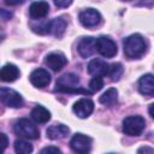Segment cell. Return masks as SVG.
Here are the masks:
<instances>
[{
	"instance_id": "cell-11",
	"label": "cell",
	"mask_w": 154,
	"mask_h": 154,
	"mask_svg": "<svg viewBox=\"0 0 154 154\" xmlns=\"http://www.w3.org/2000/svg\"><path fill=\"white\" fill-rule=\"evenodd\" d=\"M45 64L51 70L57 72V71H60L67 64V59H66V57L61 52H52V53H49L46 57Z\"/></svg>"
},
{
	"instance_id": "cell-4",
	"label": "cell",
	"mask_w": 154,
	"mask_h": 154,
	"mask_svg": "<svg viewBox=\"0 0 154 154\" xmlns=\"http://www.w3.org/2000/svg\"><path fill=\"white\" fill-rule=\"evenodd\" d=\"M13 131L16 135L28 138V140H37L40 137V131L37 126L26 118H20L14 123Z\"/></svg>"
},
{
	"instance_id": "cell-23",
	"label": "cell",
	"mask_w": 154,
	"mask_h": 154,
	"mask_svg": "<svg viewBox=\"0 0 154 154\" xmlns=\"http://www.w3.org/2000/svg\"><path fill=\"white\" fill-rule=\"evenodd\" d=\"M102 87H103V79L100 76H94L91 78V81L89 82V88H90L91 93L93 91H99Z\"/></svg>"
},
{
	"instance_id": "cell-13",
	"label": "cell",
	"mask_w": 154,
	"mask_h": 154,
	"mask_svg": "<svg viewBox=\"0 0 154 154\" xmlns=\"http://www.w3.org/2000/svg\"><path fill=\"white\" fill-rule=\"evenodd\" d=\"M77 51H78V53L82 58H89L96 51V38L91 37V36L83 37L78 42Z\"/></svg>"
},
{
	"instance_id": "cell-14",
	"label": "cell",
	"mask_w": 154,
	"mask_h": 154,
	"mask_svg": "<svg viewBox=\"0 0 154 154\" xmlns=\"http://www.w3.org/2000/svg\"><path fill=\"white\" fill-rule=\"evenodd\" d=\"M108 70H109V65L102 59H93L88 64V72L91 76H100V77L106 76L108 75Z\"/></svg>"
},
{
	"instance_id": "cell-5",
	"label": "cell",
	"mask_w": 154,
	"mask_h": 154,
	"mask_svg": "<svg viewBox=\"0 0 154 154\" xmlns=\"http://www.w3.org/2000/svg\"><path fill=\"white\" fill-rule=\"evenodd\" d=\"M146 128V120L141 116H129L123 120V132L128 136H138Z\"/></svg>"
},
{
	"instance_id": "cell-8",
	"label": "cell",
	"mask_w": 154,
	"mask_h": 154,
	"mask_svg": "<svg viewBox=\"0 0 154 154\" xmlns=\"http://www.w3.org/2000/svg\"><path fill=\"white\" fill-rule=\"evenodd\" d=\"M70 147L75 153H88L91 148V138L83 134H75L70 141Z\"/></svg>"
},
{
	"instance_id": "cell-1",
	"label": "cell",
	"mask_w": 154,
	"mask_h": 154,
	"mask_svg": "<svg viewBox=\"0 0 154 154\" xmlns=\"http://www.w3.org/2000/svg\"><path fill=\"white\" fill-rule=\"evenodd\" d=\"M147 49V43L142 35L132 34L124 40V54L130 59L140 58L144 54Z\"/></svg>"
},
{
	"instance_id": "cell-3",
	"label": "cell",
	"mask_w": 154,
	"mask_h": 154,
	"mask_svg": "<svg viewBox=\"0 0 154 154\" xmlns=\"http://www.w3.org/2000/svg\"><path fill=\"white\" fill-rule=\"evenodd\" d=\"M32 29L38 34H51L57 37H61L66 29V20L63 17H57L40 26H32Z\"/></svg>"
},
{
	"instance_id": "cell-27",
	"label": "cell",
	"mask_w": 154,
	"mask_h": 154,
	"mask_svg": "<svg viewBox=\"0 0 154 154\" xmlns=\"http://www.w3.org/2000/svg\"><path fill=\"white\" fill-rule=\"evenodd\" d=\"M25 0H4V2L6 5H10V6H17V5H22Z\"/></svg>"
},
{
	"instance_id": "cell-6",
	"label": "cell",
	"mask_w": 154,
	"mask_h": 154,
	"mask_svg": "<svg viewBox=\"0 0 154 154\" xmlns=\"http://www.w3.org/2000/svg\"><path fill=\"white\" fill-rule=\"evenodd\" d=\"M0 99L5 106L11 107V108H19L24 103L23 97L19 93H17L16 90L11 88H6V87H2L0 89Z\"/></svg>"
},
{
	"instance_id": "cell-17",
	"label": "cell",
	"mask_w": 154,
	"mask_h": 154,
	"mask_svg": "<svg viewBox=\"0 0 154 154\" xmlns=\"http://www.w3.org/2000/svg\"><path fill=\"white\" fill-rule=\"evenodd\" d=\"M69 128L64 124H54V125H51L46 134H47V137L49 140H61L64 138L67 134H69Z\"/></svg>"
},
{
	"instance_id": "cell-19",
	"label": "cell",
	"mask_w": 154,
	"mask_h": 154,
	"mask_svg": "<svg viewBox=\"0 0 154 154\" xmlns=\"http://www.w3.org/2000/svg\"><path fill=\"white\" fill-rule=\"evenodd\" d=\"M31 118L36 123H47L51 119V112L43 106H35L31 111Z\"/></svg>"
},
{
	"instance_id": "cell-21",
	"label": "cell",
	"mask_w": 154,
	"mask_h": 154,
	"mask_svg": "<svg viewBox=\"0 0 154 154\" xmlns=\"http://www.w3.org/2000/svg\"><path fill=\"white\" fill-rule=\"evenodd\" d=\"M123 72H124V69H123V65L120 63H113L112 65H109L108 76L113 82L114 81H119V78L122 77Z\"/></svg>"
},
{
	"instance_id": "cell-9",
	"label": "cell",
	"mask_w": 154,
	"mask_h": 154,
	"mask_svg": "<svg viewBox=\"0 0 154 154\" xmlns=\"http://www.w3.org/2000/svg\"><path fill=\"white\" fill-rule=\"evenodd\" d=\"M79 22L85 28H94L101 22V14L95 8H85L83 10L79 16Z\"/></svg>"
},
{
	"instance_id": "cell-22",
	"label": "cell",
	"mask_w": 154,
	"mask_h": 154,
	"mask_svg": "<svg viewBox=\"0 0 154 154\" xmlns=\"http://www.w3.org/2000/svg\"><path fill=\"white\" fill-rule=\"evenodd\" d=\"M14 150L18 154H29L32 152V146L24 140H17L14 142Z\"/></svg>"
},
{
	"instance_id": "cell-20",
	"label": "cell",
	"mask_w": 154,
	"mask_h": 154,
	"mask_svg": "<svg viewBox=\"0 0 154 154\" xmlns=\"http://www.w3.org/2000/svg\"><path fill=\"white\" fill-rule=\"evenodd\" d=\"M117 100H118V91L116 88H109L99 99L100 103H102L105 106H112L117 102Z\"/></svg>"
},
{
	"instance_id": "cell-28",
	"label": "cell",
	"mask_w": 154,
	"mask_h": 154,
	"mask_svg": "<svg viewBox=\"0 0 154 154\" xmlns=\"http://www.w3.org/2000/svg\"><path fill=\"white\" fill-rule=\"evenodd\" d=\"M0 136H1V140H2V149L5 150L6 147H7V137H6L5 134H0Z\"/></svg>"
},
{
	"instance_id": "cell-26",
	"label": "cell",
	"mask_w": 154,
	"mask_h": 154,
	"mask_svg": "<svg viewBox=\"0 0 154 154\" xmlns=\"http://www.w3.org/2000/svg\"><path fill=\"white\" fill-rule=\"evenodd\" d=\"M1 18L4 19V20H8V19H11L12 18V13L11 12H8V11H6L5 8H1Z\"/></svg>"
},
{
	"instance_id": "cell-30",
	"label": "cell",
	"mask_w": 154,
	"mask_h": 154,
	"mask_svg": "<svg viewBox=\"0 0 154 154\" xmlns=\"http://www.w3.org/2000/svg\"><path fill=\"white\" fill-rule=\"evenodd\" d=\"M148 112H149L150 117H152V118L154 119V102L149 105V107H148Z\"/></svg>"
},
{
	"instance_id": "cell-25",
	"label": "cell",
	"mask_w": 154,
	"mask_h": 154,
	"mask_svg": "<svg viewBox=\"0 0 154 154\" xmlns=\"http://www.w3.org/2000/svg\"><path fill=\"white\" fill-rule=\"evenodd\" d=\"M41 153L42 154H45V153H61L60 152V149L58 148V147H53V146H51V147H46V148H43L42 150H41Z\"/></svg>"
},
{
	"instance_id": "cell-24",
	"label": "cell",
	"mask_w": 154,
	"mask_h": 154,
	"mask_svg": "<svg viewBox=\"0 0 154 154\" xmlns=\"http://www.w3.org/2000/svg\"><path fill=\"white\" fill-rule=\"evenodd\" d=\"M54 1V5L59 8H65V7H69L73 0H53Z\"/></svg>"
},
{
	"instance_id": "cell-31",
	"label": "cell",
	"mask_w": 154,
	"mask_h": 154,
	"mask_svg": "<svg viewBox=\"0 0 154 154\" xmlns=\"http://www.w3.org/2000/svg\"><path fill=\"white\" fill-rule=\"evenodd\" d=\"M123 1H131V0H123Z\"/></svg>"
},
{
	"instance_id": "cell-18",
	"label": "cell",
	"mask_w": 154,
	"mask_h": 154,
	"mask_svg": "<svg viewBox=\"0 0 154 154\" xmlns=\"http://www.w3.org/2000/svg\"><path fill=\"white\" fill-rule=\"evenodd\" d=\"M0 77L4 82H13L19 77V70L13 64H6L1 67Z\"/></svg>"
},
{
	"instance_id": "cell-15",
	"label": "cell",
	"mask_w": 154,
	"mask_h": 154,
	"mask_svg": "<svg viewBox=\"0 0 154 154\" xmlns=\"http://www.w3.org/2000/svg\"><path fill=\"white\" fill-rule=\"evenodd\" d=\"M49 12V5L46 1H35L29 7V14L32 19L45 18Z\"/></svg>"
},
{
	"instance_id": "cell-10",
	"label": "cell",
	"mask_w": 154,
	"mask_h": 154,
	"mask_svg": "<svg viewBox=\"0 0 154 154\" xmlns=\"http://www.w3.org/2000/svg\"><path fill=\"white\" fill-rule=\"evenodd\" d=\"M72 111L78 118H87L94 111V102L90 99H87V97L79 99L73 103Z\"/></svg>"
},
{
	"instance_id": "cell-16",
	"label": "cell",
	"mask_w": 154,
	"mask_h": 154,
	"mask_svg": "<svg viewBox=\"0 0 154 154\" xmlns=\"http://www.w3.org/2000/svg\"><path fill=\"white\" fill-rule=\"evenodd\" d=\"M138 90L142 95L154 96V76L150 73L143 75L138 79Z\"/></svg>"
},
{
	"instance_id": "cell-7",
	"label": "cell",
	"mask_w": 154,
	"mask_h": 154,
	"mask_svg": "<svg viewBox=\"0 0 154 154\" xmlns=\"http://www.w3.org/2000/svg\"><path fill=\"white\" fill-rule=\"evenodd\" d=\"M96 51L105 58H113L117 54V45L108 36H100L96 38Z\"/></svg>"
},
{
	"instance_id": "cell-2",
	"label": "cell",
	"mask_w": 154,
	"mask_h": 154,
	"mask_svg": "<svg viewBox=\"0 0 154 154\" xmlns=\"http://www.w3.org/2000/svg\"><path fill=\"white\" fill-rule=\"evenodd\" d=\"M79 78L75 73H65L57 79L55 91L59 93H82V94H91V91L78 87Z\"/></svg>"
},
{
	"instance_id": "cell-12",
	"label": "cell",
	"mask_w": 154,
	"mask_h": 154,
	"mask_svg": "<svg viewBox=\"0 0 154 154\" xmlns=\"http://www.w3.org/2000/svg\"><path fill=\"white\" fill-rule=\"evenodd\" d=\"M31 84L36 88H45L51 82V75L45 69H36L30 73L29 77Z\"/></svg>"
},
{
	"instance_id": "cell-29",
	"label": "cell",
	"mask_w": 154,
	"mask_h": 154,
	"mask_svg": "<svg viewBox=\"0 0 154 154\" xmlns=\"http://www.w3.org/2000/svg\"><path fill=\"white\" fill-rule=\"evenodd\" d=\"M147 153V152H149V153H154V149L153 148H149V147H142V148H140L138 149V153Z\"/></svg>"
}]
</instances>
